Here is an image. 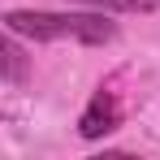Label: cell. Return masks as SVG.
<instances>
[{"instance_id":"cell-1","label":"cell","mask_w":160,"mask_h":160,"mask_svg":"<svg viewBox=\"0 0 160 160\" xmlns=\"http://www.w3.org/2000/svg\"><path fill=\"white\" fill-rule=\"evenodd\" d=\"M4 30H13L18 39H35V43H87V48H100V43L117 39V22H108V13H100V9H91V13L9 9Z\"/></svg>"},{"instance_id":"cell-2","label":"cell","mask_w":160,"mask_h":160,"mask_svg":"<svg viewBox=\"0 0 160 160\" xmlns=\"http://www.w3.org/2000/svg\"><path fill=\"white\" fill-rule=\"evenodd\" d=\"M121 126V104H117V95L112 91H95L91 95V104L82 108V117H78V134L87 138V143H95V138H104V134H112Z\"/></svg>"},{"instance_id":"cell-3","label":"cell","mask_w":160,"mask_h":160,"mask_svg":"<svg viewBox=\"0 0 160 160\" xmlns=\"http://www.w3.org/2000/svg\"><path fill=\"white\" fill-rule=\"evenodd\" d=\"M26 69H30V61L22 52V43H18V35L4 30V43H0V78L9 82V87H22L26 82Z\"/></svg>"},{"instance_id":"cell-4","label":"cell","mask_w":160,"mask_h":160,"mask_svg":"<svg viewBox=\"0 0 160 160\" xmlns=\"http://www.w3.org/2000/svg\"><path fill=\"white\" fill-rule=\"evenodd\" d=\"M82 9H100V13H152L160 9V0H69Z\"/></svg>"}]
</instances>
